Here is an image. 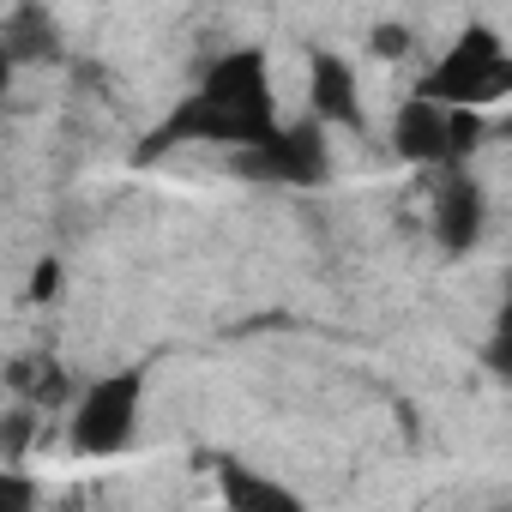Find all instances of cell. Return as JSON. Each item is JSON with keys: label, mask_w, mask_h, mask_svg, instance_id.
<instances>
[{"label": "cell", "mask_w": 512, "mask_h": 512, "mask_svg": "<svg viewBox=\"0 0 512 512\" xmlns=\"http://www.w3.org/2000/svg\"><path fill=\"white\" fill-rule=\"evenodd\" d=\"M272 127H278L272 61L260 49H229L163 115V127L145 139V157H157L169 145H229V151H247L253 139H266Z\"/></svg>", "instance_id": "obj_1"}, {"label": "cell", "mask_w": 512, "mask_h": 512, "mask_svg": "<svg viewBox=\"0 0 512 512\" xmlns=\"http://www.w3.org/2000/svg\"><path fill=\"white\" fill-rule=\"evenodd\" d=\"M506 91H512V55L488 25H470L416 85V97H428L440 109H470V115L482 103H500Z\"/></svg>", "instance_id": "obj_2"}, {"label": "cell", "mask_w": 512, "mask_h": 512, "mask_svg": "<svg viewBox=\"0 0 512 512\" xmlns=\"http://www.w3.org/2000/svg\"><path fill=\"white\" fill-rule=\"evenodd\" d=\"M229 169L241 181H260V187H320L326 169H332L326 127H314V121H278L266 139H253L247 151H229Z\"/></svg>", "instance_id": "obj_3"}, {"label": "cell", "mask_w": 512, "mask_h": 512, "mask_svg": "<svg viewBox=\"0 0 512 512\" xmlns=\"http://www.w3.org/2000/svg\"><path fill=\"white\" fill-rule=\"evenodd\" d=\"M482 139V115L470 109H440L428 97H404L392 115V145L398 157L422 163V169H458Z\"/></svg>", "instance_id": "obj_4"}, {"label": "cell", "mask_w": 512, "mask_h": 512, "mask_svg": "<svg viewBox=\"0 0 512 512\" xmlns=\"http://www.w3.org/2000/svg\"><path fill=\"white\" fill-rule=\"evenodd\" d=\"M139 404H145V380L127 368V374H109L97 380L79 410H73V452H91V458H115L133 446L139 434Z\"/></svg>", "instance_id": "obj_5"}, {"label": "cell", "mask_w": 512, "mask_h": 512, "mask_svg": "<svg viewBox=\"0 0 512 512\" xmlns=\"http://www.w3.org/2000/svg\"><path fill=\"white\" fill-rule=\"evenodd\" d=\"M482 223H488V199L482 187L464 175V169H446V181L434 187V241L446 253H470L482 241Z\"/></svg>", "instance_id": "obj_6"}, {"label": "cell", "mask_w": 512, "mask_h": 512, "mask_svg": "<svg viewBox=\"0 0 512 512\" xmlns=\"http://www.w3.org/2000/svg\"><path fill=\"white\" fill-rule=\"evenodd\" d=\"M217 488H223V506L229 512H308V500L266 476L260 464H247V458H217Z\"/></svg>", "instance_id": "obj_7"}, {"label": "cell", "mask_w": 512, "mask_h": 512, "mask_svg": "<svg viewBox=\"0 0 512 512\" xmlns=\"http://www.w3.org/2000/svg\"><path fill=\"white\" fill-rule=\"evenodd\" d=\"M308 103H314V127H356L362 121V97H356V73L344 55H314L308 61Z\"/></svg>", "instance_id": "obj_8"}, {"label": "cell", "mask_w": 512, "mask_h": 512, "mask_svg": "<svg viewBox=\"0 0 512 512\" xmlns=\"http://www.w3.org/2000/svg\"><path fill=\"white\" fill-rule=\"evenodd\" d=\"M0 49H7V61H25V55H55V25L43 7H19L0 19Z\"/></svg>", "instance_id": "obj_9"}, {"label": "cell", "mask_w": 512, "mask_h": 512, "mask_svg": "<svg viewBox=\"0 0 512 512\" xmlns=\"http://www.w3.org/2000/svg\"><path fill=\"white\" fill-rule=\"evenodd\" d=\"M0 512H37V482L25 470H0Z\"/></svg>", "instance_id": "obj_10"}, {"label": "cell", "mask_w": 512, "mask_h": 512, "mask_svg": "<svg viewBox=\"0 0 512 512\" xmlns=\"http://www.w3.org/2000/svg\"><path fill=\"white\" fill-rule=\"evenodd\" d=\"M374 55H404V31L398 25H380L374 31Z\"/></svg>", "instance_id": "obj_11"}, {"label": "cell", "mask_w": 512, "mask_h": 512, "mask_svg": "<svg viewBox=\"0 0 512 512\" xmlns=\"http://www.w3.org/2000/svg\"><path fill=\"white\" fill-rule=\"evenodd\" d=\"M55 284H61V266L49 260V266L37 272V290H31V296H37V302H49V296H55Z\"/></svg>", "instance_id": "obj_12"}, {"label": "cell", "mask_w": 512, "mask_h": 512, "mask_svg": "<svg viewBox=\"0 0 512 512\" xmlns=\"http://www.w3.org/2000/svg\"><path fill=\"white\" fill-rule=\"evenodd\" d=\"M7 85H13V61H7V49H0V103H7Z\"/></svg>", "instance_id": "obj_13"}]
</instances>
